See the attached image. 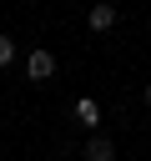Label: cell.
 Here are the masks:
<instances>
[{"label":"cell","mask_w":151,"mask_h":161,"mask_svg":"<svg viewBox=\"0 0 151 161\" xmlns=\"http://www.w3.org/2000/svg\"><path fill=\"white\" fill-rule=\"evenodd\" d=\"M146 111H151V86H146Z\"/></svg>","instance_id":"obj_6"},{"label":"cell","mask_w":151,"mask_h":161,"mask_svg":"<svg viewBox=\"0 0 151 161\" xmlns=\"http://www.w3.org/2000/svg\"><path fill=\"white\" fill-rule=\"evenodd\" d=\"M86 25L101 35V30H111L116 25V5H91V15H86Z\"/></svg>","instance_id":"obj_2"},{"label":"cell","mask_w":151,"mask_h":161,"mask_svg":"<svg viewBox=\"0 0 151 161\" xmlns=\"http://www.w3.org/2000/svg\"><path fill=\"white\" fill-rule=\"evenodd\" d=\"M25 75H30V80H50V75H55V55H50V50H30V55H25Z\"/></svg>","instance_id":"obj_1"},{"label":"cell","mask_w":151,"mask_h":161,"mask_svg":"<svg viewBox=\"0 0 151 161\" xmlns=\"http://www.w3.org/2000/svg\"><path fill=\"white\" fill-rule=\"evenodd\" d=\"M86 161H116V146H111L106 136H91V141H86Z\"/></svg>","instance_id":"obj_3"},{"label":"cell","mask_w":151,"mask_h":161,"mask_svg":"<svg viewBox=\"0 0 151 161\" xmlns=\"http://www.w3.org/2000/svg\"><path fill=\"white\" fill-rule=\"evenodd\" d=\"M10 60H15V40H10V35H0V65H10Z\"/></svg>","instance_id":"obj_5"},{"label":"cell","mask_w":151,"mask_h":161,"mask_svg":"<svg viewBox=\"0 0 151 161\" xmlns=\"http://www.w3.org/2000/svg\"><path fill=\"white\" fill-rule=\"evenodd\" d=\"M76 116H81L86 126H101V111H96V101H76Z\"/></svg>","instance_id":"obj_4"}]
</instances>
